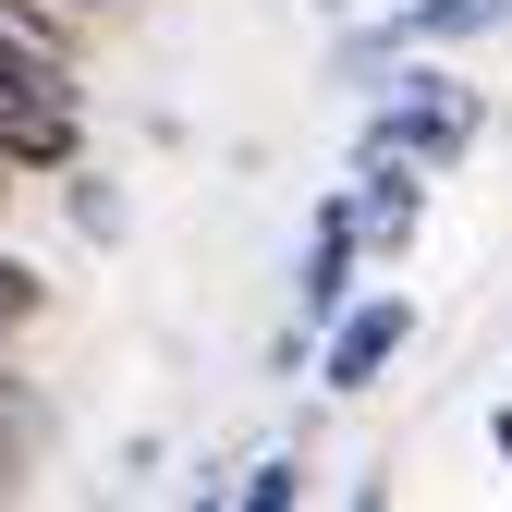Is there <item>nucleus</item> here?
I'll return each mask as SVG.
<instances>
[{
    "instance_id": "6e6552de",
    "label": "nucleus",
    "mask_w": 512,
    "mask_h": 512,
    "mask_svg": "<svg viewBox=\"0 0 512 512\" xmlns=\"http://www.w3.org/2000/svg\"><path fill=\"white\" fill-rule=\"evenodd\" d=\"M37 305H49V293H37V269H25V256H0V330H25Z\"/></svg>"
},
{
    "instance_id": "39448f33",
    "label": "nucleus",
    "mask_w": 512,
    "mask_h": 512,
    "mask_svg": "<svg viewBox=\"0 0 512 512\" xmlns=\"http://www.w3.org/2000/svg\"><path fill=\"white\" fill-rule=\"evenodd\" d=\"M476 25H500V0H403L391 25H366V37L342 49V74H366V61H391V49H439V37H476Z\"/></svg>"
},
{
    "instance_id": "1a4fd4ad",
    "label": "nucleus",
    "mask_w": 512,
    "mask_h": 512,
    "mask_svg": "<svg viewBox=\"0 0 512 512\" xmlns=\"http://www.w3.org/2000/svg\"><path fill=\"white\" fill-rule=\"evenodd\" d=\"M293 488H305V476H293V464H256V476H244V512H281V500H293Z\"/></svg>"
},
{
    "instance_id": "7ed1b4c3",
    "label": "nucleus",
    "mask_w": 512,
    "mask_h": 512,
    "mask_svg": "<svg viewBox=\"0 0 512 512\" xmlns=\"http://www.w3.org/2000/svg\"><path fill=\"white\" fill-rule=\"evenodd\" d=\"M415 342V305L403 293H366V305H342V330H330V354H317V378L330 391H378V366H391Z\"/></svg>"
},
{
    "instance_id": "f03ea898",
    "label": "nucleus",
    "mask_w": 512,
    "mask_h": 512,
    "mask_svg": "<svg viewBox=\"0 0 512 512\" xmlns=\"http://www.w3.org/2000/svg\"><path fill=\"white\" fill-rule=\"evenodd\" d=\"M464 147H476V98H464V86H439V74L403 86L391 110L366 122V159H415V171H427V159H464Z\"/></svg>"
},
{
    "instance_id": "0eeeda50",
    "label": "nucleus",
    "mask_w": 512,
    "mask_h": 512,
    "mask_svg": "<svg viewBox=\"0 0 512 512\" xmlns=\"http://www.w3.org/2000/svg\"><path fill=\"white\" fill-rule=\"evenodd\" d=\"M0 49H25V61H74V25H61V0H0Z\"/></svg>"
},
{
    "instance_id": "20e7f679",
    "label": "nucleus",
    "mask_w": 512,
    "mask_h": 512,
    "mask_svg": "<svg viewBox=\"0 0 512 512\" xmlns=\"http://www.w3.org/2000/svg\"><path fill=\"white\" fill-rule=\"evenodd\" d=\"M330 208L354 220V256H366V244H378V256H403L415 220H427V183H415V159H366V183H342Z\"/></svg>"
},
{
    "instance_id": "423d86ee",
    "label": "nucleus",
    "mask_w": 512,
    "mask_h": 512,
    "mask_svg": "<svg viewBox=\"0 0 512 512\" xmlns=\"http://www.w3.org/2000/svg\"><path fill=\"white\" fill-rule=\"evenodd\" d=\"M293 305H305V317H342V305H354V220H342V208H317V244H305Z\"/></svg>"
},
{
    "instance_id": "9d476101",
    "label": "nucleus",
    "mask_w": 512,
    "mask_h": 512,
    "mask_svg": "<svg viewBox=\"0 0 512 512\" xmlns=\"http://www.w3.org/2000/svg\"><path fill=\"white\" fill-rule=\"evenodd\" d=\"M488 439H500V464H512V415H500V427H488Z\"/></svg>"
},
{
    "instance_id": "f257e3e1",
    "label": "nucleus",
    "mask_w": 512,
    "mask_h": 512,
    "mask_svg": "<svg viewBox=\"0 0 512 512\" xmlns=\"http://www.w3.org/2000/svg\"><path fill=\"white\" fill-rule=\"evenodd\" d=\"M49 159H74V86L61 61L0 49V171H49Z\"/></svg>"
},
{
    "instance_id": "9b49d317",
    "label": "nucleus",
    "mask_w": 512,
    "mask_h": 512,
    "mask_svg": "<svg viewBox=\"0 0 512 512\" xmlns=\"http://www.w3.org/2000/svg\"><path fill=\"white\" fill-rule=\"evenodd\" d=\"M0 488H13V439H0Z\"/></svg>"
}]
</instances>
